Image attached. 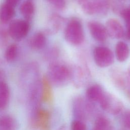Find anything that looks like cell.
<instances>
[{
    "label": "cell",
    "instance_id": "ba28073f",
    "mask_svg": "<svg viewBox=\"0 0 130 130\" xmlns=\"http://www.w3.org/2000/svg\"><path fill=\"white\" fill-rule=\"evenodd\" d=\"M87 26L91 36L94 40L99 42H104L107 40L108 34L105 26L101 23L90 21L88 22Z\"/></svg>",
    "mask_w": 130,
    "mask_h": 130
},
{
    "label": "cell",
    "instance_id": "5bb4252c",
    "mask_svg": "<svg viewBox=\"0 0 130 130\" xmlns=\"http://www.w3.org/2000/svg\"><path fill=\"white\" fill-rule=\"evenodd\" d=\"M41 99L43 102L46 103L51 102L53 99L51 83L46 77H44L42 80Z\"/></svg>",
    "mask_w": 130,
    "mask_h": 130
},
{
    "label": "cell",
    "instance_id": "7c38bea8",
    "mask_svg": "<svg viewBox=\"0 0 130 130\" xmlns=\"http://www.w3.org/2000/svg\"><path fill=\"white\" fill-rule=\"evenodd\" d=\"M18 124L11 115L4 114L0 116V130H17Z\"/></svg>",
    "mask_w": 130,
    "mask_h": 130
},
{
    "label": "cell",
    "instance_id": "2e32d148",
    "mask_svg": "<svg viewBox=\"0 0 130 130\" xmlns=\"http://www.w3.org/2000/svg\"><path fill=\"white\" fill-rule=\"evenodd\" d=\"M46 44L45 35L41 31L35 33L29 41L30 46L34 50H40L43 48Z\"/></svg>",
    "mask_w": 130,
    "mask_h": 130
},
{
    "label": "cell",
    "instance_id": "9c48e42d",
    "mask_svg": "<svg viewBox=\"0 0 130 130\" xmlns=\"http://www.w3.org/2000/svg\"><path fill=\"white\" fill-rule=\"evenodd\" d=\"M108 36L113 39H121L124 34L122 24L117 19L111 18L108 20L105 26Z\"/></svg>",
    "mask_w": 130,
    "mask_h": 130
},
{
    "label": "cell",
    "instance_id": "5b68a950",
    "mask_svg": "<svg viewBox=\"0 0 130 130\" xmlns=\"http://www.w3.org/2000/svg\"><path fill=\"white\" fill-rule=\"evenodd\" d=\"M93 59L95 64L100 68H106L111 65L114 62V55L108 47L98 46L93 52Z\"/></svg>",
    "mask_w": 130,
    "mask_h": 130
},
{
    "label": "cell",
    "instance_id": "cb8c5ba5",
    "mask_svg": "<svg viewBox=\"0 0 130 130\" xmlns=\"http://www.w3.org/2000/svg\"><path fill=\"white\" fill-rule=\"evenodd\" d=\"M20 1V0H5V3L15 8Z\"/></svg>",
    "mask_w": 130,
    "mask_h": 130
},
{
    "label": "cell",
    "instance_id": "4fadbf2b",
    "mask_svg": "<svg viewBox=\"0 0 130 130\" xmlns=\"http://www.w3.org/2000/svg\"><path fill=\"white\" fill-rule=\"evenodd\" d=\"M130 54L129 46L124 42H118L115 46V55L117 59L120 62L125 61Z\"/></svg>",
    "mask_w": 130,
    "mask_h": 130
},
{
    "label": "cell",
    "instance_id": "277c9868",
    "mask_svg": "<svg viewBox=\"0 0 130 130\" xmlns=\"http://www.w3.org/2000/svg\"><path fill=\"white\" fill-rule=\"evenodd\" d=\"M30 29L29 21L23 19L12 21L8 27L9 36L15 41H20L26 37Z\"/></svg>",
    "mask_w": 130,
    "mask_h": 130
},
{
    "label": "cell",
    "instance_id": "603a6c76",
    "mask_svg": "<svg viewBox=\"0 0 130 130\" xmlns=\"http://www.w3.org/2000/svg\"><path fill=\"white\" fill-rule=\"evenodd\" d=\"M123 122L125 127L130 130V110L125 112L123 117Z\"/></svg>",
    "mask_w": 130,
    "mask_h": 130
},
{
    "label": "cell",
    "instance_id": "6da1fadb",
    "mask_svg": "<svg viewBox=\"0 0 130 130\" xmlns=\"http://www.w3.org/2000/svg\"><path fill=\"white\" fill-rule=\"evenodd\" d=\"M71 77V73L68 68L58 63H51L48 70V79L54 85L61 86L67 84Z\"/></svg>",
    "mask_w": 130,
    "mask_h": 130
},
{
    "label": "cell",
    "instance_id": "f1b7e54d",
    "mask_svg": "<svg viewBox=\"0 0 130 130\" xmlns=\"http://www.w3.org/2000/svg\"><path fill=\"white\" fill-rule=\"evenodd\" d=\"M129 73H130V69H129Z\"/></svg>",
    "mask_w": 130,
    "mask_h": 130
},
{
    "label": "cell",
    "instance_id": "d4e9b609",
    "mask_svg": "<svg viewBox=\"0 0 130 130\" xmlns=\"http://www.w3.org/2000/svg\"><path fill=\"white\" fill-rule=\"evenodd\" d=\"M126 36L127 38L130 40V22L126 23Z\"/></svg>",
    "mask_w": 130,
    "mask_h": 130
},
{
    "label": "cell",
    "instance_id": "4316f807",
    "mask_svg": "<svg viewBox=\"0 0 130 130\" xmlns=\"http://www.w3.org/2000/svg\"><path fill=\"white\" fill-rule=\"evenodd\" d=\"M128 94H129V96L130 97V92H128Z\"/></svg>",
    "mask_w": 130,
    "mask_h": 130
},
{
    "label": "cell",
    "instance_id": "9a60e30c",
    "mask_svg": "<svg viewBox=\"0 0 130 130\" xmlns=\"http://www.w3.org/2000/svg\"><path fill=\"white\" fill-rule=\"evenodd\" d=\"M104 92L105 91L101 86L98 84H94L89 86L87 89L86 96L91 101L99 102Z\"/></svg>",
    "mask_w": 130,
    "mask_h": 130
},
{
    "label": "cell",
    "instance_id": "7a4b0ae2",
    "mask_svg": "<svg viewBox=\"0 0 130 130\" xmlns=\"http://www.w3.org/2000/svg\"><path fill=\"white\" fill-rule=\"evenodd\" d=\"M65 40L73 45H79L82 43L84 34L81 23L77 19H72L68 23L64 32Z\"/></svg>",
    "mask_w": 130,
    "mask_h": 130
},
{
    "label": "cell",
    "instance_id": "484cf974",
    "mask_svg": "<svg viewBox=\"0 0 130 130\" xmlns=\"http://www.w3.org/2000/svg\"><path fill=\"white\" fill-rule=\"evenodd\" d=\"M1 76H2V73H1V72H0V79H1Z\"/></svg>",
    "mask_w": 130,
    "mask_h": 130
},
{
    "label": "cell",
    "instance_id": "7402d4cb",
    "mask_svg": "<svg viewBox=\"0 0 130 130\" xmlns=\"http://www.w3.org/2000/svg\"><path fill=\"white\" fill-rule=\"evenodd\" d=\"M51 3L54 7L58 10H63L66 6L65 0H53Z\"/></svg>",
    "mask_w": 130,
    "mask_h": 130
},
{
    "label": "cell",
    "instance_id": "30bf717a",
    "mask_svg": "<svg viewBox=\"0 0 130 130\" xmlns=\"http://www.w3.org/2000/svg\"><path fill=\"white\" fill-rule=\"evenodd\" d=\"M15 14V8L4 3L0 6V22L5 24L10 21Z\"/></svg>",
    "mask_w": 130,
    "mask_h": 130
},
{
    "label": "cell",
    "instance_id": "44dd1931",
    "mask_svg": "<svg viewBox=\"0 0 130 130\" xmlns=\"http://www.w3.org/2000/svg\"><path fill=\"white\" fill-rule=\"evenodd\" d=\"M71 130H86V125L82 120L75 119L71 123Z\"/></svg>",
    "mask_w": 130,
    "mask_h": 130
},
{
    "label": "cell",
    "instance_id": "ffe728a7",
    "mask_svg": "<svg viewBox=\"0 0 130 130\" xmlns=\"http://www.w3.org/2000/svg\"><path fill=\"white\" fill-rule=\"evenodd\" d=\"M18 53V47L15 44L10 45L5 52V58L8 62H13L16 58Z\"/></svg>",
    "mask_w": 130,
    "mask_h": 130
},
{
    "label": "cell",
    "instance_id": "3957f363",
    "mask_svg": "<svg viewBox=\"0 0 130 130\" xmlns=\"http://www.w3.org/2000/svg\"><path fill=\"white\" fill-rule=\"evenodd\" d=\"M99 103L103 110L113 115L119 114L123 108V104L118 98L106 91Z\"/></svg>",
    "mask_w": 130,
    "mask_h": 130
},
{
    "label": "cell",
    "instance_id": "52a82bcc",
    "mask_svg": "<svg viewBox=\"0 0 130 130\" xmlns=\"http://www.w3.org/2000/svg\"><path fill=\"white\" fill-rule=\"evenodd\" d=\"M51 115L49 111L39 108L36 112L34 124L39 130H50Z\"/></svg>",
    "mask_w": 130,
    "mask_h": 130
},
{
    "label": "cell",
    "instance_id": "8992f818",
    "mask_svg": "<svg viewBox=\"0 0 130 130\" xmlns=\"http://www.w3.org/2000/svg\"><path fill=\"white\" fill-rule=\"evenodd\" d=\"M79 5L86 14H103L107 11V3L101 0H80Z\"/></svg>",
    "mask_w": 130,
    "mask_h": 130
},
{
    "label": "cell",
    "instance_id": "d6986e66",
    "mask_svg": "<svg viewBox=\"0 0 130 130\" xmlns=\"http://www.w3.org/2000/svg\"><path fill=\"white\" fill-rule=\"evenodd\" d=\"M112 124L111 121L104 116L98 117L94 123L93 130H111Z\"/></svg>",
    "mask_w": 130,
    "mask_h": 130
},
{
    "label": "cell",
    "instance_id": "e0dca14e",
    "mask_svg": "<svg viewBox=\"0 0 130 130\" xmlns=\"http://www.w3.org/2000/svg\"><path fill=\"white\" fill-rule=\"evenodd\" d=\"M10 92L7 83L0 81V110L5 109L8 105L10 100Z\"/></svg>",
    "mask_w": 130,
    "mask_h": 130
},
{
    "label": "cell",
    "instance_id": "83f0119b",
    "mask_svg": "<svg viewBox=\"0 0 130 130\" xmlns=\"http://www.w3.org/2000/svg\"><path fill=\"white\" fill-rule=\"evenodd\" d=\"M48 1H50V2H51V1H52L53 0H48Z\"/></svg>",
    "mask_w": 130,
    "mask_h": 130
},
{
    "label": "cell",
    "instance_id": "ac0fdd59",
    "mask_svg": "<svg viewBox=\"0 0 130 130\" xmlns=\"http://www.w3.org/2000/svg\"><path fill=\"white\" fill-rule=\"evenodd\" d=\"M35 6L30 0H27L23 2L19 8V11L21 15L24 17L25 20L29 21L35 13Z\"/></svg>",
    "mask_w": 130,
    "mask_h": 130
},
{
    "label": "cell",
    "instance_id": "8fae6325",
    "mask_svg": "<svg viewBox=\"0 0 130 130\" xmlns=\"http://www.w3.org/2000/svg\"><path fill=\"white\" fill-rule=\"evenodd\" d=\"M62 21V18L57 15L53 14L49 19L45 31L49 34L56 33L60 29Z\"/></svg>",
    "mask_w": 130,
    "mask_h": 130
}]
</instances>
